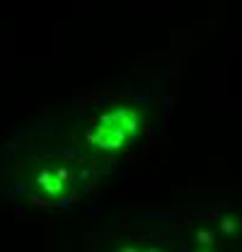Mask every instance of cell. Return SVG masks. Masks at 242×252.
<instances>
[{
  "mask_svg": "<svg viewBox=\"0 0 242 252\" xmlns=\"http://www.w3.org/2000/svg\"><path fill=\"white\" fill-rule=\"evenodd\" d=\"M39 185H41L44 191H49V194H60V191H63V182H60V180H54L49 172H41Z\"/></svg>",
  "mask_w": 242,
  "mask_h": 252,
  "instance_id": "obj_1",
  "label": "cell"
},
{
  "mask_svg": "<svg viewBox=\"0 0 242 252\" xmlns=\"http://www.w3.org/2000/svg\"><path fill=\"white\" fill-rule=\"evenodd\" d=\"M235 228H238V223H235V220H223V230H230V233H233V230H235Z\"/></svg>",
  "mask_w": 242,
  "mask_h": 252,
  "instance_id": "obj_2",
  "label": "cell"
},
{
  "mask_svg": "<svg viewBox=\"0 0 242 252\" xmlns=\"http://www.w3.org/2000/svg\"><path fill=\"white\" fill-rule=\"evenodd\" d=\"M123 252H136V250H133V248H128V250H123Z\"/></svg>",
  "mask_w": 242,
  "mask_h": 252,
  "instance_id": "obj_3",
  "label": "cell"
}]
</instances>
